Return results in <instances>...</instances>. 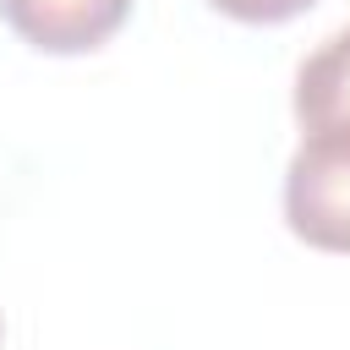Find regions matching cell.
<instances>
[{"instance_id": "obj_1", "label": "cell", "mask_w": 350, "mask_h": 350, "mask_svg": "<svg viewBox=\"0 0 350 350\" xmlns=\"http://www.w3.org/2000/svg\"><path fill=\"white\" fill-rule=\"evenodd\" d=\"M284 224L317 246L350 257V131H312L284 170Z\"/></svg>"}, {"instance_id": "obj_2", "label": "cell", "mask_w": 350, "mask_h": 350, "mask_svg": "<svg viewBox=\"0 0 350 350\" xmlns=\"http://www.w3.org/2000/svg\"><path fill=\"white\" fill-rule=\"evenodd\" d=\"M137 0H0V22L44 55H88L109 44Z\"/></svg>"}, {"instance_id": "obj_3", "label": "cell", "mask_w": 350, "mask_h": 350, "mask_svg": "<svg viewBox=\"0 0 350 350\" xmlns=\"http://www.w3.org/2000/svg\"><path fill=\"white\" fill-rule=\"evenodd\" d=\"M295 126L312 131H350V27L328 33L295 71Z\"/></svg>"}, {"instance_id": "obj_4", "label": "cell", "mask_w": 350, "mask_h": 350, "mask_svg": "<svg viewBox=\"0 0 350 350\" xmlns=\"http://www.w3.org/2000/svg\"><path fill=\"white\" fill-rule=\"evenodd\" d=\"M213 11L235 16V22H252V27H273V22H290L301 11H312L317 0H208Z\"/></svg>"}]
</instances>
